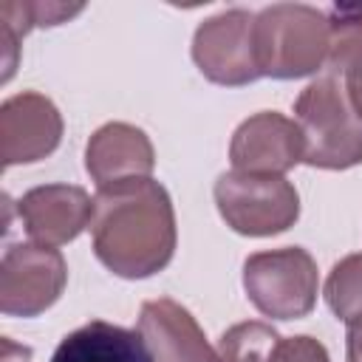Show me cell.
I'll list each match as a JSON object with an SVG mask.
<instances>
[{
  "mask_svg": "<svg viewBox=\"0 0 362 362\" xmlns=\"http://www.w3.org/2000/svg\"><path fill=\"white\" fill-rule=\"evenodd\" d=\"M192 59L215 85L238 88L260 79L255 59V14L226 8L204 20L192 37Z\"/></svg>",
  "mask_w": 362,
  "mask_h": 362,
  "instance_id": "obj_7",
  "label": "cell"
},
{
  "mask_svg": "<svg viewBox=\"0 0 362 362\" xmlns=\"http://www.w3.org/2000/svg\"><path fill=\"white\" fill-rule=\"evenodd\" d=\"M51 362H156L139 331L90 320L71 331L54 351Z\"/></svg>",
  "mask_w": 362,
  "mask_h": 362,
  "instance_id": "obj_13",
  "label": "cell"
},
{
  "mask_svg": "<svg viewBox=\"0 0 362 362\" xmlns=\"http://www.w3.org/2000/svg\"><path fill=\"white\" fill-rule=\"evenodd\" d=\"M331 25L325 71L337 79H351L362 74V8L334 6L325 11Z\"/></svg>",
  "mask_w": 362,
  "mask_h": 362,
  "instance_id": "obj_15",
  "label": "cell"
},
{
  "mask_svg": "<svg viewBox=\"0 0 362 362\" xmlns=\"http://www.w3.org/2000/svg\"><path fill=\"white\" fill-rule=\"evenodd\" d=\"M328 14L303 3H274L255 14V59L260 76L300 79L325 68Z\"/></svg>",
  "mask_w": 362,
  "mask_h": 362,
  "instance_id": "obj_2",
  "label": "cell"
},
{
  "mask_svg": "<svg viewBox=\"0 0 362 362\" xmlns=\"http://www.w3.org/2000/svg\"><path fill=\"white\" fill-rule=\"evenodd\" d=\"M280 339L283 337L272 325L260 320H249L226 328L223 337L218 339L215 354L218 362H272Z\"/></svg>",
  "mask_w": 362,
  "mask_h": 362,
  "instance_id": "obj_16",
  "label": "cell"
},
{
  "mask_svg": "<svg viewBox=\"0 0 362 362\" xmlns=\"http://www.w3.org/2000/svg\"><path fill=\"white\" fill-rule=\"evenodd\" d=\"M153 167H156V153L147 133L127 122H107L88 139L85 170L99 189L124 181L150 178Z\"/></svg>",
  "mask_w": 362,
  "mask_h": 362,
  "instance_id": "obj_11",
  "label": "cell"
},
{
  "mask_svg": "<svg viewBox=\"0 0 362 362\" xmlns=\"http://www.w3.org/2000/svg\"><path fill=\"white\" fill-rule=\"evenodd\" d=\"M0 362H31V348L17 345L14 339H0Z\"/></svg>",
  "mask_w": 362,
  "mask_h": 362,
  "instance_id": "obj_19",
  "label": "cell"
},
{
  "mask_svg": "<svg viewBox=\"0 0 362 362\" xmlns=\"http://www.w3.org/2000/svg\"><path fill=\"white\" fill-rule=\"evenodd\" d=\"M303 133V161L320 170H348L362 164V119L351 107L337 76H320L294 102Z\"/></svg>",
  "mask_w": 362,
  "mask_h": 362,
  "instance_id": "obj_3",
  "label": "cell"
},
{
  "mask_svg": "<svg viewBox=\"0 0 362 362\" xmlns=\"http://www.w3.org/2000/svg\"><path fill=\"white\" fill-rule=\"evenodd\" d=\"M17 212L34 243L62 246L93 221V198L74 184H45L28 189Z\"/></svg>",
  "mask_w": 362,
  "mask_h": 362,
  "instance_id": "obj_10",
  "label": "cell"
},
{
  "mask_svg": "<svg viewBox=\"0 0 362 362\" xmlns=\"http://www.w3.org/2000/svg\"><path fill=\"white\" fill-rule=\"evenodd\" d=\"M90 238L99 263L124 280L161 272L178 240L170 192L153 178L102 187L93 198Z\"/></svg>",
  "mask_w": 362,
  "mask_h": 362,
  "instance_id": "obj_1",
  "label": "cell"
},
{
  "mask_svg": "<svg viewBox=\"0 0 362 362\" xmlns=\"http://www.w3.org/2000/svg\"><path fill=\"white\" fill-rule=\"evenodd\" d=\"M303 150L300 124L277 110H263L238 124L229 144V158L238 173L283 175L303 161Z\"/></svg>",
  "mask_w": 362,
  "mask_h": 362,
  "instance_id": "obj_9",
  "label": "cell"
},
{
  "mask_svg": "<svg viewBox=\"0 0 362 362\" xmlns=\"http://www.w3.org/2000/svg\"><path fill=\"white\" fill-rule=\"evenodd\" d=\"M348 362H362V322L348 328Z\"/></svg>",
  "mask_w": 362,
  "mask_h": 362,
  "instance_id": "obj_21",
  "label": "cell"
},
{
  "mask_svg": "<svg viewBox=\"0 0 362 362\" xmlns=\"http://www.w3.org/2000/svg\"><path fill=\"white\" fill-rule=\"evenodd\" d=\"M139 334L156 362H218V354L195 317L170 297L147 300L141 305Z\"/></svg>",
  "mask_w": 362,
  "mask_h": 362,
  "instance_id": "obj_12",
  "label": "cell"
},
{
  "mask_svg": "<svg viewBox=\"0 0 362 362\" xmlns=\"http://www.w3.org/2000/svg\"><path fill=\"white\" fill-rule=\"evenodd\" d=\"M62 139V116L57 105L37 93L23 90L0 107V158L3 167L34 164L51 156Z\"/></svg>",
  "mask_w": 362,
  "mask_h": 362,
  "instance_id": "obj_8",
  "label": "cell"
},
{
  "mask_svg": "<svg viewBox=\"0 0 362 362\" xmlns=\"http://www.w3.org/2000/svg\"><path fill=\"white\" fill-rule=\"evenodd\" d=\"M272 362H331V359H328V351L320 339L300 334V337L280 339Z\"/></svg>",
  "mask_w": 362,
  "mask_h": 362,
  "instance_id": "obj_18",
  "label": "cell"
},
{
  "mask_svg": "<svg viewBox=\"0 0 362 362\" xmlns=\"http://www.w3.org/2000/svg\"><path fill=\"white\" fill-rule=\"evenodd\" d=\"M68 283L59 249L42 243H14L0 263V311L6 317H37L51 308Z\"/></svg>",
  "mask_w": 362,
  "mask_h": 362,
  "instance_id": "obj_6",
  "label": "cell"
},
{
  "mask_svg": "<svg viewBox=\"0 0 362 362\" xmlns=\"http://www.w3.org/2000/svg\"><path fill=\"white\" fill-rule=\"evenodd\" d=\"M317 263L303 246L255 252L243 263V291L263 317H305L317 303Z\"/></svg>",
  "mask_w": 362,
  "mask_h": 362,
  "instance_id": "obj_4",
  "label": "cell"
},
{
  "mask_svg": "<svg viewBox=\"0 0 362 362\" xmlns=\"http://www.w3.org/2000/svg\"><path fill=\"white\" fill-rule=\"evenodd\" d=\"M345 90H348V99H351V107L356 110V116L362 119V74L345 79Z\"/></svg>",
  "mask_w": 362,
  "mask_h": 362,
  "instance_id": "obj_20",
  "label": "cell"
},
{
  "mask_svg": "<svg viewBox=\"0 0 362 362\" xmlns=\"http://www.w3.org/2000/svg\"><path fill=\"white\" fill-rule=\"evenodd\" d=\"M215 204L226 226L249 238L280 235L300 215V195L283 175L223 173L215 181Z\"/></svg>",
  "mask_w": 362,
  "mask_h": 362,
  "instance_id": "obj_5",
  "label": "cell"
},
{
  "mask_svg": "<svg viewBox=\"0 0 362 362\" xmlns=\"http://www.w3.org/2000/svg\"><path fill=\"white\" fill-rule=\"evenodd\" d=\"M82 3H28V0H3L0 3V45H3V82L11 79L17 68L20 40L40 25H59L79 14Z\"/></svg>",
  "mask_w": 362,
  "mask_h": 362,
  "instance_id": "obj_14",
  "label": "cell"
},
{
  "mask_svg": "<svg viewBox=\"0 0 362 362\" xmlns=\"http://www.w3.org/2000/svg\"><path fill=\"white\" fill-rule=\"evenodd\" d=\"M325 303L348 328L362 322V252L342 257L325 280Z\"/></svg>",
  "mask_w": 362,
  "mask_h": 362,
  "instance_id": "obj_17",
  "label": "cell"
}]
</instances>
